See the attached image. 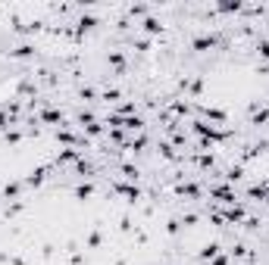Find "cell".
<instances>
[{
  "label": "cell",
  "instance_id": "cell-1",
  "mask_svg": "<svg viewBox=\"0 0 269 265\" xmlns=\"http://www.w3.org/2000/svg\"><path fill=\"white\" fill-rule=\"evenodd\" d=\"M110 193H119V196H125V203H129V206H138V203H141V187H138V184L113 181V184H110Z\"/></svg>",
  "mask_w": 269,
  "mask_h": 265
},
{
  "label": "cell",
  "instance_id": "cell-2",
  "mask_svg": "<svg viewBox=\"0 0 269 265\" xmlns=\"http://www.w3.org/2000/svg\"><path fill=\"white\" fill-rule=\"evenodd\" d=\"M50 172H54V166H38V169H31V172L22 178V184H25V187H35V191H38V187L50 178Z\"/></svg>",
  "mask_w": 269,
  "mask_h": 265
},
{
  "label": "cell",
  "instance_id": "cell-3",
  "mask_svg": "<svg viewBox=\"0 0 269 265\" xmlns=\"http://www.w3.org/2000/svg\"><path fill=\"white\" fill-rule=\"evenodd\" d=\"M216 44H219V35H197L191 41V50H194V53H207V50H213Z\"/></svg>",
  "mask_w": 269,
  "mask_h": 265
},
{
  "label": "cell",
  "instance_id": "cell-4",
  "mask_svg": "<svg viewBox=\"0 0 269 265\" xmlns=\"http://www.w3.org/2000/svg\"><path fill=\"white\" fill-rule=\"evenodd\" d=\"M200 116H207L210 122H219V125H225L229 122V113H225V109H219V106H194Z\"/></svg>",
  "mask_w": 269,
  "mask_h": 265
},
{
  "label": "cell",
  "instance_id": "cell-5",
  "mask_svg": "<svg viewBox=\"0 0 269 265\" xmlns=\"http://www.w3.org/2000/svg\"><path fill=\"white\" fill-rule=\"evenodd\" d=\"M175 193H179V196H191V200H204V187L194 184V181H182L179 187H175Z\"/></svg>",
  "mask_w": 269,
  "mask_h": 265
},
{
  "label": "cell",
  "instance_id": "cell-6",
  "mask_svg": "<svg viewBox=\"0 0 269 265\" xmlns=\"http://www.w3.org/2000/svg\"><path fill=\"white\" fill-rule=\"evenodd\" d=\"M210 196H216V200L225 203V206H235V191H232V187H225V184L210 187Z\"/></svg>",
  "mask_w": 269,
  "mask_h": 265
},
{
  "label": "cell",
  "instance_id": "cell-7",
  "mask_svg": "<svg viewBox=\"0 0 269 265\" xmlns=\"http://www.w3.org/2000/svg\"><path fill=\"white\" fill-rule=\"evenodd\" d=\"M35 56V44H19L10 50V59H31Z\"/></svg>",
  "mask_w": 269,
  "mask_h": 265
},
{
  "label": "cell",
  "instance_id": "cell-8",
  "mask_svg": "<svg viewBox=\"0 0 269 265\" xmlns=\"http://www.w3.org/2000/svg\"><path fill=\"white\" fill-rule=\"evenodd\" d=\"M182 84L188 88L191 97H200V94H204V78H200V75H194V78H185Z\"/></svg>",
  "mask_w": 269,
  "mask_h": 265
},
{
  "label": "cell",
  "instance_id": "cell-9",
  "mask_svg": "<svg viewBox=\"0 0 269 265\" xmlns=\"http://www.w3.org/2000/svg\"><path fill=\"white\" fill-rule=\"evenodd\" d=\"M79 159H81V150L66 147V150H60V156H56V166H63V162H79Z\"/></svg>",
  "mask_w": 269,
  "mask_h": 265
},
{
  "label": "cell",
  "instance_id": "cell-10",
  "mask_svg": "<svg viewBox=\"0 0 269 265\" xmlns=\"http://www.w3.org/2000/svg\"><path fill=\"white\" fill-rule=\"evenodd\" d=\"M38 122H47V125H63V113L60 109H44L38 116Z\"/></svg>",
  "mask_w": 269,
  "mask_h": 265
},
{
  "label": "cell",
  "instance_id": "cell-11",
  "mask_svg": "<svg viewBox=\"0 0 269 265\" xmlns=\"http://www.w3.org/2000/svg\"><path fill=\"white\" fill-rule=\"evenodd\" d=\"M219 241H210V243H204V250H200V259L204 262H210V259H216V256H219Z\"/></svg>",
  "mask_w": 269,
  "mask_h": 265
},
{
  "label": "cell",
  "instance_id": "cell-12",
  "mask_svg": "<svg viewBox=\"0 0 269 265\" xmlns=\"http://www.w3.org/2000/svg\"><path fill=\"white\" fill-rule=\"evenodd\" d=\"M110 66L116 69V75L125 72V53H122V50H110Z\"/></svg>",
  "mask_w": 269,
  "mask_h": 265
},
{
  "label": "cell",
  "instance_id": "cell-13",
  "mask_svg": "<svg viewBox=\"0 0 269 265\" xmlns=\"http://www.w3.org/2000/svg\"><path fill=\"white\" fill-rule=\"evenodd\" d=\"M157 150H160V156H163V159H169V162L182 159L179 153H175V147H172V144H166V141H160V144H157Z\"/></svg>",
  "mask_w": 269,
  "mask_h": 265
},
{
  "label": "cell",
  "instance_id": "cell-14",
  "mask_svg": "<svg viewBox=\"0 0 269 265\" xmlns=\"http://www.w3.org/2000/svg\"><path fill=\"white\" fill-rule=\"evenodd\" d=\"M144 31H147V35H163V22H160L157 16H147V19H144Z\"/></svg>",
  "mask_w": 269,
  "mask_h": 265
},
{
  "label": "cell",
  "instance_id": "cell-15",
  "mask_svg": "<svg viewBox=\"0 0 269 265\" xmlns=\"http://www.w3.org/2000/svg\"><path fill=\"white\" fill-rule=\"evenodd\" d=\"M75 175H79V178H91V175H94V166H91L88 159H79V162H75Z\"/></svg>",
  "mask_w": 269,
  "mask_h": 265
},
{
  "label": "cell",
  "instance_id": "cell-16",
  "mask_svg": "<svg viewBox=\"0 0 269 265\" xmlns=\"http://www.w3.org/2000/svg\"><path fill=\"white\" fill-rule=\"evenodd\" d=\"M222 178H225V181H229V184L241 181V178H244V166H241V162H238V166H232V169H229V172H225Z\"/></svg>",
  "mask_w": 269,
  "mask_h": 265
},
{
  "label": "cell",
  "instance_id": "cell-17",
  "mask_svg": "<svg viewBox=\"0 0 269 265\" xmlns=\"http://www.w3.org/2000/svg\"><path fill=\"white\" fill-rule=\"evenodd\" d=\"M250 113H254V116H250V125H263V122H269V106H263V109H250Z\"/></svg>",
  "mask_w": 269,
  "mask_h": 265
},
{
  "label": "cell",
  "instance_id": "cell-18",
  "mask_svg": "<svg viewBox=\"0 0 269 265\" xmlns=\"http://www.w3.org/2000/svg\"><path fill=\"white\" fill-rule=\"evenodd\" d=\"M122 128H129V131H141V128H144V119H141V116H129V119H122Z\"/></svg>",
  "mask_w": 269,
  "mask_h": 265
},
{
  "label": "cell",
  "instance_id": "cell-19",
  "mask_svg": "<svg viewBox=\"0 0 269 265\" xmlns=\"http://www.w3.org/2000/svg\"><path fill=\"white\" fill-rule=\"evenodd\" d=\"M194 162L200 169H213L216 166V156H213V153H200V156H194Z\"/></svg>",
  "mask_w": 269,
  "mask_h": 265
},
{
  "label": "cell",
  "instance_id": "cell-20",
  "mask_svg": "<svg viewBox=\"0 0 269 265\" xmlns=\"http://www.w3.org/2000/svg\"><path fill=\"white\" fill-rule=\"evenodd\" d=\"M88 196H94V184H79L75 187V200H88Z\"/></svg>",
  "mask_w": 269,
  "mask_h": 265
},
{
  "label": "cell",
  "instance_id": "cell-21",
  "mask_svg": "<svg viewBox=\"0 0 269 265\" xmlns=\"http://www.w3.org/2000/svg\"><path fill=\"white\" fill-rule=\"evenodd\" d=\"M100 243H104V231H91L88 234V250H100Z\"/></svg>",
  "mask_w": 269,
  "mask_h": 265
},
{
  "label": "cell",
  "instance_id": "cell-22",
  "mask_svg": "<svg viewBox=\"0 0 269 265\" xmlns=\"http://www.w3.org/2000/svg\"><path fill=\"white\" fill-rule=\"evenodd\" d=\"M100 100H107V103H116V100H122V91L119 88H107L100 94Z\"/></svg>",
  "mask_w": 269,
  "mask_h": 265
},
{
  "label": "cell",
  "instance_id": "cell-23",
  "mask_svg": "<svg viewBox=\"0 0 269 265\" xmlns=\"http://www.w3.org/2000/svg\"><path fill=\"white\" fill-rule=\"evenodd\" d=\"M3 141H6V144H19V141H22V131H19V128H6V131H3Z\"/></svg>",
  "mask_w": 269,
  "mask_h": 265
},
{
  "label": "cell",
  "instance_id": "cell-24",
  "mask_svg": "<svg viewBox=\"0 0 269 265\" xmlns=\"http://www.w3.org/2000/svg\"><path fill=\"white\" fill-rule=\"evenodd\" d=\"M22 187H25L22 181H10V184H6V187H3V196H6V200H10V196H16V193H19V191H22Z\"/></svg>",
  "mask_w": 269,
  "mask_h": 265
},
{
  "label": "cell",
  "instance_id": "cell-25",
  "mask_svg": "<svg viewBox=\"0 0 269 265\" xmlns=\"http://www.w3.org/2000/svg\"><path fill=\"white\" fill-rule=\"evenodd\" d=\"M179 231H182V218H169V221H166V234H169V237H175Z\"/></svg>",
  "mask_w": 269,
  "mask_h": 265
},
{
  "label": "cell",
  "instance_id": "cell-26",
  "mask_svg": "<svg viewBox=\"0 0 269 265\" xmlns=\"http://www.w3.org/2000/svg\"><path fill=\"white\" fill-rule=\"evenodd\" d=\"M197 221H200V216H197V212H185V216H182V225H185V228H194Z\"/></svg>",
  "mask_w": 269,
  "mask_h": 265
},
{
  "label": "cell",
  "instance_id": "cell-27",
  "mask_svg": "<svg viewBox=\"0 0 269 265\" xmlns=\"http://www.w3.org/2000/svg\"><path fill=\"white\" fill-rule=\"evenodd\" d=\"M232 256H238V259H250V253H247L244 243H235V246H232Z\"/></svg>",
  "mask_w": 269,
  "mask_h": 265
},
{
  "label": "cell",
  "instance_id": "cell-28",
  "mask_svg": "<svg viewBox=\"0 0 269 265\" xmlns=\"http://www.w3.org/2000/svg\"><path fill=\"white\" fill-rule=\"evenodd\" d=\"M85 131L91 134V138H100V134H104V125H100V122H91V125H85Z\"/></svg>",
  "mask_w": 269,
  "mask_h": 265
},
{
  "label": "cell",
  "instance_id": "cell-29",
  "mask_svg": "<svg viewBox=\"0 0 269 265\" xmlns=\"http://www.w3.org/2000/svg\"><path fill=\"white\" fill-rule=\"evenodd\" d=\"M216 10H219V13H238V10H241V3H238V0H235V3H219Z\"/></svg>",
  "mask_w": 269,
  "mask_h": 265
},
{
  "label": "cell",
  "instance_id": "cell-30",
  "mask_svg": "<svg viewBox=\"0 0 269 265\" xmlns=\"http://www.w3.org/2000/svg\"><path fill=\"white\" fill-rule=\"evenodd\" d=\"M257 53L263 56V59H269V41L263 38V41H257Z\"/></svg>",
  "mask_w": 269,
  "mask_h": 265
},
{
  "label": "cell",
  "instance_id": "cell-31",
  "mask_svg": "<svg viewBox=\"0 0 269 265\" xmlns=\"http://www.w3.org/2000/svg\"><path fill=\"white\" fill-rule=\"evenodd\" d=\"M129 13L132 16H147V6L144 3H134V6H129Z\"/></svg>",
  "mask_w": 269,
  "mask_h": 265
},
{
  "label": "cell",
  "instance_id": "cell-32",
  "mask_svg": "<svg viewBox=\"0 0 269 265\" xmlns=\"http://www.w3.org/2000/svg\"><path fill=\"white\" fill-rule=\"evenodd\" d=\"M79 94H81V100H94V97H97V91H94V88H81Z\"/></svg>",
  "mask_w": 269,
  "mask_h": 265
},
{
  "label": "cell",
  "instance_id": "cell-33",
  "mask_svg": "<svg viewBox=\"0 0 269 265\" xmlns=\"http://www.w3.org/2000/svg\"><path fill=\"white\" fill-rule=\"evenodd\" d=\"M210 265H229V256H216V259H210Z\"/></svg>",
  "mask_w": 269,
  "mask_h": 265
},
{
  "label": "cell",
  "instance_id": "cell-34",
  "mask_svg": "<svg viewBox=\"0 0 269 265\" xmlns=\"http://www.w3.org/2000/svg\"><path fill=\"white\" fill-rule=\"evenodd\" d=\"M10 265H28V262H22V259H16V256H13V259H10Z\"/></svg>",
  "mask_w": 269,
  "mask_h": 265
}]
</instances>
